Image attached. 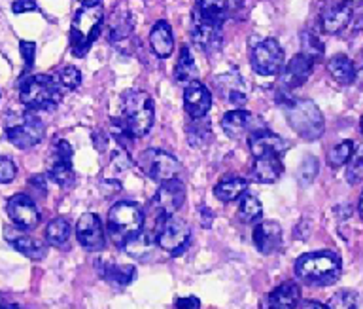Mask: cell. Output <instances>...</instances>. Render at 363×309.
Here are the masks:
<instances>
[{
    "label": "cell",
    "mask_w": 363,
    "mask_h": 309,
    "mask_svg": "<svg viewBox=\"0 0 363 309\" xmlns=\"http://www.w3.org/2000/svg\"><path fill=\"white\" fill-rule=\"evenodd\" d=\"M199 69L195 65V59H193L189 48L182 46L180 58H178V63H176L174 69V78L180 84H191V82H197Z\"/></svg>",
    "instance_id": "obj_32"
},
{
    "label": "cell",
    "mask_w": 363,
    "mask_h": 309,
    "mask_svg": "<svg viewBox=\"0 0 363 309\" xmlns=\"http://www.w3.org/2000/svg\"><path fill=\"white\" fill-rule=\"evenodd\" d=\"M363 180V144L359 148H356L352 160L348 161V167H346V183L356 186Z\"/></svg>",
    "instance_id": "obj_40"
},
{
    "label": "cell",
    "mask_w": 363,
    "mask_h": 309,
    "mask_svg": "<svg viewBox=\"0 0 363 309\" xmlns=\"http://www.w3.org/2000/svg\"><path fill=\"white\" fill-rule=\"evenodd\" d=\"M138 167L140 171L159 184L169 183L178 178L182 173L180 161L174 156L163 148H147L144 150L138 158Z\"/></svg>",
    "instance_id": "obj_8"
},
{
    "label": "cell",
    "mask_w": 363,
    "mask_h": 309,
    "mask_svg": "<svg viewBox=\"0 0 363 309\" xmlns=\"http://www.w3.org/2000/svg\"><path fill=\"white\" fill-rule=\"evenodd\" d=\"M212 107V93L201 82H191L184 90V109L191 120L206 118Z\"/></svg>",
    "instance_id": "obj_19"
},
{
    "label": "cell",
    "mask_w": 363,
    "mask_h": 309,
    "mask_svg": "<svg viewBox=\"0 0 363 309\" xmlns=\"http://www.w3.org/2000/svg\"><path fill=\"white\" fill-rule=\"evenodd\" d=\"M340 258L333 251L308 252L297 258L295 275L308 286H329L337 283L340 277Z\"/></svg>",
    "instance_id": "obj_3"
},
{
    "label": "cell",
    "mask_w": 363,
    "mask_h": 309,
    "mask_svg": "<svg viewBox=\"0 0 363 309\" xmlns=\"http://www.w3.org/2000/svg\"><path fill=\"white\" fill-rule=\"evenodd\" d=\"M254 116L250 114L248 110L235 109L225 112V116L221 118V129L229 139H238L240 135L248 131L250 124H252Z\"/></svg>",
    "instance_id": "obj_28"
},
{
    "label": "cell",
    "mask_w": 363,
    "mask_h": 309,
    "mask_svg": "<svg viewBox=\"0 0 363 309\" xmlns=\"http://www.w3.org/2000/svg\"><path fill=\"white\" fill-rule=\"evenodd\" d=\"M250 65L259 76H274L284 70V50L274 38H263L250 48Z\"/></svg>",
    "instance_id": "obj_10"
},
{
    "label": "cell",
    "mask_w": 363,
    "mask_h": 309,
    "mask_svg": "<svg viewBox=\"0 0 363 309\" xmlns=\"http://www.w3.org/2000/svg\"><path fill=\"white\" fill-rule=\"evenodd\" d=\"M212 139V127L206 118H199V120H191V124L187 126V143L195 146V148H203L210 143Z\"/></svg>",
    "instance_id": "obj_33"
},
{
    "label": "cell",
    "mask_w": 363,
    "mask_h": 309,
    "mask_svg": "<svg viewBox=\"0 0 363 309\" xmlns=\"http://www.w3.org/2000/svg\"><path fill=\"white\" fill-rule=\"evenodd\" d=\"M10 243L17 252H21L23 256L30 258V260H44L48 254V245L44 241L30 237V235H16V237H11Z\"/></svg>",
    "instance_id": "obj_31"
},
{
    "label": "cell",
    "mask_w": 363,
    "mask_h": 309,
    "mask_svg": "<svg viewBox=\"0 0 363 309\" xmlns=\"http://www.w3.org/2000/svg\"><path fill=\"white\" fill-rule=\"evenodd\" d=\"M57 80L61 84L62 90H68V92H74L78 90L79 84H82V72H79L76 67H62L59 72H57Z\"/></svg>",
    "instance_id": "obj_42"
},
{
    "label": "cell",
    "mask_w": 363,
    "mask_h": 309,
    "mask_svg": "<svg viewBox=\"0 0 363 309\" xmlns=\"http://www.w3.org/2000/svg\"><path fill=\"white\" fill-rule=\"evenodd\" d=\"M174 305L176 309H201V302H199V298L195 296L178 298Z\"/></svg>",
    "instance_id": "obj_47"
},
{
    "label": "cell",
    "mask_w": 363,
    "mask_h": 309,
    "mask_svg": "<svg viewBox=\"0 0 363 309\" xmlns=\"http://www.w3.org/2000/svg\"><path fill=\"white\" fill-rule=\"evenodd\" d=\"M261 215H263V205L261 201L255 197V195L244 194L242 200H240V205H238V218L242 220L244 224H252L255 220H259Z\"/></svg>",
    "instance_id": "obj_36"
},
{
    "label": "cell",
    "mask_w": 363,
    "mask_h": 309,
    "mask_svg": "<svg viewBox=\"0 0 363 309\" xmlns=\"http://www.w3.org/2000/svg\"><path fill=\"white\" fill-rule=\"evenodd\" d=\"M82 2L84 6H96V4H101V0H78Z\"/></svg>",
    "instance_id": "obj_51"
},
{
    "label": "cell",
    "mask_w": 363,
    "mask_h": 309,
    "mask_svg": "<svg viewBox=\"0 0 363 309\" xmlns=\"http://www.w3.org/2000/svg\"><path fill=\"white\" fill-rule=\"evenodd\" d=\"M0 309H21L17 303H0Z\"/></svg>",
    "instance_id": "obj_52"
},
{
    "label": "cell",
    "mask_w": 363,
    "mask_h": 309,
    "mask_svg": "<svg viewBox=\"0 0 363 309\" xmlns=\"http://www.w3.org/2000/svg\"><path fill=\"white\" fill-rule=\"evenodd\" d=\"M252 239H254L255 249L261 254H272V252H277L280 249V245H282V228H280L278 222L263 220L252 232Z\"/></svg>",
    "instance_id": "obj_21"
},
{
    "label": "cell",
    "mask_w": 363,
    "mask_h": 309,
    "mask_svg": "<svg viewBox=\"0 0 363 309\" xmlns=\"http://www.w3.org/2000/svg\"><path fill=\"white\" fill-rule=\"evenodd\" d=\"M345 2H346V4H350L352 8L362 6V4H363V0H345Z\"/></svg>",
    "instance_id": "obj_53"
},
{
    "label": "cell",
    "mask_w": 363,
    "mask_h": 309,
    "mask_svg": "<svg viewBox=\"0 0 363 309\" xmlns=\"http://www.w3.org/2000/svg\"><path fill=\"white\" fill-rule=\"evenodd\" d=\"M6 211H8L11 222L23 232H30V229L36 228L40 224V218H42L36 203L27 194L11 195L6 203Z\"/></svg>",
    "instance_id": "obj_14"
},
{
    "label": "cell",
    "mask_w": 363,
    "mask_h": 309,
    "mask_svg": "<svg viewBox=\"0 0 363 309\" xmlns=\"http://www.w3.org/2000/svg\"><path fill=\"white\" fill-rule=\"evenodd\" d=\"M70 232H72V228H70V222L67 218H53L45 228V241L53 246H62L70 239Z\"/></svg>",
    "instance_id": "obj_34"
},
{
    "label": "cell",
    "mask_w": 363,
    "mask_h": 309,
    "mask_svg": "<svg viewBox=\"0 0 363 309\" xmlns=\"http://www.w3.org/2000/svg\"><path fill=\"white\" fill-rule=\"evenodd\" d=\"M314 61L308 59L306 55L299 53L295 55L291 61L288 63V67L282 70V76H280V86L286 92H294L297 87H301L303 84H306V80L311 78L312 70H314Z\"/></svg>",
    "instance_id": "obj_20"
},
{
    "label": "cell",
    "mask_w": 363,
    "mask_h": 309,
    "mask_svg": "<svg viewBox=\"0 0 363 309\" xmlns=\"http://www.w3.org/2000/svg\"><path fill=\"white\" fill-rule=\"evenodd\" d=\"M328 70L329 75H331V78H333L337 84H340V86H350V84H354L357 78V70L354 61H352L350 58L342 55V53L333 55V58L329 59Z\"/></svg>",
    "instance_id": "obj_26"
},
{
    "label": "cell",
    "mask_w": 363,
    "mask_h": 309,
    "mask_svg": "<svg viewBox=\"0 0 363 309\" xmlns=\"http://www.w3.org/2000/svg\"><path fill=\"white\" fill-rule=\"evenodd\" d=\"M133 35V23H130L129 13H121L116 21H112V31H110V40L112 44L119 46L121 42H127Z\"/></svg>",
    "instance_id": "obj_38"
},
{
    "label": "cell",
    "mask_w": 363,
    "mask_h": 309,
    "mask_svg": "<svg viewBox=\"0 0 363 309\" xmlns=\"http://www.w3.org/2000/svg\"><path fill=\"white\" fill-rule=\"evenodd\" d=\"M250 152L254 158H265V156H280L288 150V141L282 137H278L269 129H255L250 133L248 137Z\"/></svg>",
    "instance_id": "obj_17"
},
{
    "label": "cell",
    "mask_w": 363,
    "mask_h": 309,
    "mask_svg": "<svg viewBox=\"0 0 363 309\" xmlns=\"http://www.w3.org/2000/svg\"><path fill=\"white\" fill-rule=\"evenodd\" d=\"M72 154L74 150L70 146L68 141L61 139L57 141L55 146H53V152H51V163L50 169H48V177L57 183L62 188H68L74 184V169H72Z\"/></svg>",
    "instance_id": "obj_13"
},
{
    "label": "cell",
    "mask_w": 363,
    "mask_h": 309,
    "mask_svg": "<svg viewBox=\"0 0 363 309\" xmlns=\"http://www.w3.org/2000/svg\"><path fill=\"white\" fill-rule=\"evenodd\" d=\"M11 10H13V13H27V12H36L38 6H36V2H34V0H13Z\"/></svg>",
    "instance_id": "obj_46"
},
{
    "label": "cell",
    "mask_w": 363,
    "mask_h": 309,
    "mask_svg": "<svg viewBox=\"0 0 363 309\" xmlns=\"http://www.w3.org/2000/svg\"><path fill=\"white\" fill-rule=\"evenodd\" d=\"M155 246H157V241L153 239L150 234H146V232H140V234L135 235L123 249L130 258L140 260V262H146V260H150V258L153 256Z\"/></svg>",
    "instance_id": "obj_30"
},
{
    "label": "cell",
    "mask_w": 363,
    "mask_h": 309,
    "mask_svg": "<svg viewBox=\"0 0 363 309\" xmlns=\"http://www.w3.org/2000/svg\"><path fill=\"white\" fill-rule=\"evenodd\" d=\"M354 152H356V144H354V141H342V143H339L337 146H333V148L329 150L328 163L331 167L345 166V163H348V161L352 160Z\"/></svg>",
    "instance_id": "obj_37"
},
{
    "label": "cell",
    "mask_w": 363,
    "mask_h": 309,
    "mask_svg": "<svg viewBox=\"0 0 363 309\" xmlns=\"http://www.w3.org/2000/svg\"><path fill=\"white\" fill-rule=\"evenodd\" d=\"M357 292L345 288V291L335 292L333 296L329 298L328 309H357Z\"/></svg>",
    "instance_id": "obj_41"
},
{
    "label": "cell",
    "mask_w": 363,
    "mask_h": 309,
    "mask_svg": "<svg viewBox=\"0 0 363 309\" xmlns=\"http://www.w3.org/2000/svg\"><path fill=\"white\" fill-rule=\"evenodd\" d=\"M201 218H203L204 228H210V226H212V212L208 211V207H201Z\"/></svg>",
    "instance_id": "obj_49"
},
{
    "label": "cell",
    "mask_w": 363,
    "mask_h": 309,
    "mask_svg": "<svg viewBox=\"0 0 363 309\" xmlns=\"http://www.w3.org/2000/svg\"><path fill=\"white\" fill-rule=\"evenodd\" d=\"M28 184H33L34 188L40 190L42 194H45V192H48V183H45L44 175H34V177H30Z\"/></svg>",
    "instance_id": "obj_48"
},
{
    "label": "cell",
    "mask_w": 363,
    "mask_h": 309,
    "mask_svg": "<svg viewBox=\"0 0 363 309\" xmlns=\"http://www.w3.org/2000/svg\"><path fill=\"white\" fill-rule=\"evenodd\" d=\"M246 190H248V180L246 178L229 175V177H223L220 183L216 184L214 194L223 203H231V201L238 200L240 195L246 194Z\"/></svg>",
    "instance_id": "obj_29"
},
{
    "label": "cell",
    "mask_w": 363,
    "mask_h": 309,
    "mask_svg": "<svg viewBox=\"0 0 363 309\" xmlns=\"http://www.w3.org/2000/svg\"><path fill=\"white\" fill-rule=\"evenodd\" d=\"M150 44H152L153 53L159 59H167L174 52V35H172V27L167 21H157L152 27L150 33Z\"/></svg>",
    "instance_id": "obj_25"
},
{
    "label": "cell",
    "mask_w": 363,
    "mask_h": 309,
    "mask_svg": "<svg viewBox=\"0 0 363 309\" xmlns=\"http://www.w3.org/2000/svg\"><path fill=\"white\" fill-rule=\"evenodd\" d=\"M19 99L30 112H51L61 103L62 87L57 76H27L19 86Z\"/></svg>",
    "instance_id": "obj_4"
},
{
    "label": "cell",
    "mask_w": 363,
    "mask_h": 309,
    "mask_svg": "<svg viewBox=\"0 0 363 309\" xmlns=\"http://www.w3.org/2000/svg\"><path fill=\"white\" fill-rule=\"evenodd\" d=\"M301 53L306 55L308 59H312L314 63H318V61H322L323 59L325 46H323V42L320 40L314 33H311V31H303V33H301Z\"/></svg>",
    "instance_id": "obj_35"
},
{
    "label": "cell",
    "mask_w": 363,
    "mask_h": 309,
    "mask_svg": "<svg viewBox=\"0 0 363 309\" xmlns=\"http://www.w3.org/2000/svg\"><path fill=\"white\" fill-rule=\"evenodd\" d=\"M278 104H282L286 112V120L289 127L294 129L301 139L305 141H316L322 137L325 129V120H323L322 110L311 99H297L291 93L282 90L278 93Z\"/></svg>",
    "instance_id": "obj_2"
},
{
    "label": "cell",
    "mask_w": 363,
    "mask_h": 309,
    "mask_svg": "<svg viewBox=\"0 0 363 309\" xmlns=\"http://www.w3.org/2000/svg\"><path fill=\"white\" fill-rule=\"evenodd\" d=\"M155 241L157 246L167 251L172 256H178L186 251L189 241H191V229L186 220L178 217H161L157 222V232H155Z\"/></svg>",
    "instance_id": "obj_9"
},
{
    "label": "cell",
    "mask_w": 363,
    "mask_h": 309,
    "mask_svg": "<svg viewBox=\"0 0 363 309\" xmlns=\"http://www.w3.org/2000/svg\"><path fill=\"white\" fill-rule=\"evenodd\" d=\"M362 133H363V118H362Z\"/></svg>",
    "instance_id": "obj_56"
},
{
    "label": "cell",
    "mask_w": 363,
    "mask_h": 309,
    "mask_svg": "<svg viewBox=\"0 0 363 309\" xmlns=\"http://www.w3.org/2000/svg\"><path fill=\"white\" fill-rule=\"evenodd\" d=\"M19 50H21L23 61H25V72H28V70L33 69V65H34L36 44H34V42H28V40H21V44H19Z\"/></svg>",
    "instance_id": "obj_45"
},
{
    "label": "cell",
    "mask_w": 363,
    "mask_h": 309,
    "mask_svg": "<svg viewBox=\"0 0 363 309\" xmlns=\"http://www.w3.org/2000/svg\"><path fill=\"white\" fill-rule=\"evenodd\" d=\"M155 120V104L146 92L129 90L121 97V114L113 120L118 133L130 139L146 137Z\"/></svg>",
    "instance_id": "obj_1"
},
{
    "label": "cell",
    "mask_w": 363,
    "mask_h": 309,
    "mask_svg": "<svg viewBox=\"0 0 363 309\" xmlns=\"http://www.w3.org/2000/svg\"><path fill=\"white\" fill-rule=\"evenodd\" d=\"M142 226H144V212L136 203L119 201L108 212V235L113 241V245H127L135 235L140 234Z\"/></svg>",
    "instance_id": "obj_6"
},
{
    "label": "cell",
    "mask_w": 363,
    "mask_h": 309,
    "mask_svg": "<svg viewBox=\"0 0 363 309\" xmlns=\"http://www.w3.org/2000/svg\"><path fill=\"white\" fill-rule=\"evenodd\" d=\"M191 38L193 44L201 50V52L216 53L218 50H221V40H223V35H221L220 25L212 23L208 19L199 13V10L195 8L191 16Z\"/></svg>",
    "instance_id": "obj_11"
},
{
    "label": "cell",
    "mask_w": 363,
    "mask_h": 309,
    "mask_svg": "<svg viewBox=\"0 0 363 309\" xmlns=\"http://www.w3.org/2000/svg\"><path fill=\"white\" fill-rule=\"evenodd\" d=\"M184 201H186V186L180 178H174L159 186L152 200V209L159 218L172 217L178 209H182Z\"/></svg>",
    "instance_id": "obj_12"
},
{
    "label": "cell",
    "mask_w": 363,
    "mask_h": 309,
    "mask_svg": "<svg viewBox=\"0 0 363 309\" xmlns=\"http://www.w3.org/2000/svg\"><path fill=\"white\" fill-rule=\"evenodd\" d=\"M76 237L85 251H102L106 245V237H104V226H102L101 217L95 212L82 215L76 224Z\"/></svg>",
    "instance_id": "obj_15"
},
{
    "label": "cell",
    "mask_w": 363,
    "mask_h": 309,
    "mask_svg": "<svg viewBox=\"0 0 363 309\" xmlns=\"http://www.w3.org/2000/svg\"><path fill=\"white\" fill-rule=\"evenodd\" d=\"M130 156L125 152V148H119L116 154H112V161H110V169L113 173H123L130 169Z\"/></svg>",
    "instance_id": "obj_44"
},
{
    "label": "cell",
    "mask_w": 363,
    "mask_h": 309,
    "mask_svg": "<svg viewBox=\"0 0 363 309\" xmlns=\"http://www.w3.org/2000/svg\"><path fill=\"white\" fill-rule=\"evenodd\" d=\"M303 309H328V305H323V303L316 302V300H306L303 303Z\"/></svg>",
    "instance_id": "obj_50"
},
{
    "label": "cell",
    "mask_w": 363,
    "mask_h": 309,
    "mask_svg": "<svg viewBox=\"0 0 363 309\" xmlns=\"http://www.w3.org/2000/svg\"><path fill=\"white\" fill-rule=\"evenodd\" d=\"M301 288L294 281H286L269 292L263 300L261 309H295L299 305Z\"/></svg>",
    "instance_id": "obj_23"
},
{
    "label": "cell",
    "mask_w": 363,
    "mask_h": 309,
    "mask_svg": "<svg viewBox=\"0 0 363 309\" xmlns=\"http://www.w3.org/2000/svg\"><path fill=\"white\" fill-rule=\"evenodd\" d=\"M102 23H104L102 4L79 8L70 27V50L76 58H84L85 53L89 52L93 42L101 35Z\"/></svg>",
    "instance_id": "obj_5"
},
{
    "label": "cell",
    "mask_w": 363,
    "mask_h": 309,
    "mask_svg": "<svg viewBox=\"0 0 363 309\" xmlns=\"http://www.w3.org/2000/svg\"><path fill=\"white\" fill-rule=\"evenodd\" d=\"M318 171H320V163H318V158L314 156H306L303 163L299 166V171H297V183L299 186L306 188L314 183V178L318 177Z\"/></svg>",
    "instance_id": "obj_39"
},
{
    "label": "cell",
    "mask_w": 363,
    "mask_h": 309,
    "mask_svg": "<svg viewBox=\"0 0 363 309\" xmlns=\"http://www.w3.org/2000/svg\"><path fill=\"white\" fill-rule=\"evenodd\" d=\"M17 175L16 163L6 158V156H0V184H10Z\"/></svg>",
    "instance_id": "obj_43"
},
{
    "label": "cell",
    "mask_w": 363,
    "mask_h": 309,
    "mask_svg": "<svg viewBox=\"0 0 363 309\" xmlns=\"http://www.w3.org/2000/svg\"><path fill=\"white\" fill-rule=\"evenodd\" d=\"M197 10L201 16L216 25H223L235 19L242 10V0H197Z\"/></svg>",
    "instance_id": "obj_18"
},
{
    "label": "cell",
    "mask_w": 363,
    "mask_h": 309,
    "mask_svg": "<svg viewBox=\"0 0 363 309\" xmlns=\"http://www.w3.org/2000/svg\"><path fill=\"white\" fill-rule=\"evenodd\" d=\"M352 21V6L345 0H331L320 12V27L325 35H339Z\"/></svg>",
    "instance_id": "obj_16"
},
{
    "label": "cell",
    "mask_w": 363,
    "mask_h": 309,
    "mask_svg": "<svg viewBox=\"0 0 363 309\" xmlns=\"http://www.w3.org/2000/svg\"><path fill=\"white\" fill-rule=\"evenodd\" d=\"M284 166L277 156H265V158H255L254 167L250 171V178L259 184H272L282 177Z\"/></svg>",
    "instance_id": "obj_24"
},
{
    "label": "cell",
    "mask_w": 363,
    "mask_h": 309,
    "mask_svg": "<svg viewBox=\"0 0 363 309\" xmlns=\"http://www.w3.org/2000/svg\"><path fill=\"white\" fill-rule=\"evenodd\" d=\"M357 212H359V217H362V220H363V194H362V197H359V203H357Z\"/></svg>",
    "instance_id": "obj_54"
},
{
    "label": "cell",
    "mask_w": 363,
    "mask_h": 309,
    "mask_svg": "<svg viewBox=\"0 0 363 309\" xmlns=\"http://www.w3.org/2000/svg\"><path fill=\"white\" fill-rule=\"evenodd\" d=\"M216 87H218V93L221 97L225 99L229 104H233L235 109H242L248 101V93L244 90V82L237 70L216 78Z\"/></svg>",
    "instance_id": "obj_22"
},
{
    "label": "cell",
    "mask_w": 363,
    "mask_h": 309,
    "mask_svg": "<svg viewBox=\"0 0 363 309\" xmlns=\"http://www.w3.org/2000/svg\"><path fill=\"white\" fill-rule=\"evenodd\" d=\"M6 139L10 141L16 148L27 150L42 143L45 135L44 121L40 120L34 112H21V114H8L6 116Z\"/></svg>",
    "instance_id": "obj_7"
},
{
    "label": "cell",
    "mask_w": 363,
    "mask_h": 309,
    "mask_svg": "<svg viewBox=\"0 0 363 309\" xmlns=\"http://www.w3.org/2000/svg\"><path fill=\"white\" fill-rule=\"evenodd\" d=\"M99 273L102 275V279H106L108 283H112L116 286H127L130 285L136 277L135 266L129 264H96Z\"/></svg>",
    "instance_id": "obj_27"
},
{
    "label": "cell",
    "mask_w": 363,
    "mask_h": 309,
    "mask_svg": "<svg viewBox=\"0 0 363 309\" xmlns=\"http://www.w3.org/2000/svg\"><path fill=\"white\" fill-rule=\"evenodd\" d=\"M356 82H359V86H362V90H363V70H362V72H357Z\"/></svg>",
    "instance_id": "obj_55"
}]
</instances>
